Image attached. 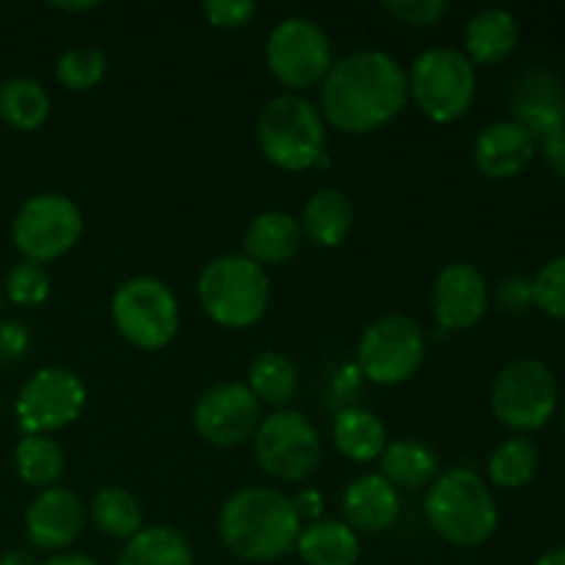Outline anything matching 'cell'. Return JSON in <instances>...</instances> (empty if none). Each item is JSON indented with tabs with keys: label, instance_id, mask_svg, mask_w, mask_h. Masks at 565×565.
Returning a JSON list of instances; mask_svg holds the SVG:
<instances>
[{
	"label": "cell",
	"instance_id": "45",
	"mask_svg": "<svg viewBox=\"0 0 565 565\" xmlns=\"http://www.w3.org/2000/svg\"><path fill=\"white\" fill-rule=\"evenodd\" d=\"M561 428H563V436H565V408H563V417H561Z\"/></svg>",
	"mask_w": 565,
	"mask_h": 565
},
{
	"label": "cell",
	"instance_id": "24",
	"mask_svg": "<svg viewBox=\"0 0 565 565\" xmlns=\"http://www.w3.org/2000/svg\"><path fill=\"white\" fill-rule=\"evenodd\" d=\"M439 472V456L419 439L390 441L379 458V475L397 491L428 489Z\"/></svg>",
	"mask_w": 565,
	"mask_h": 565
},
{
	"label": "cell",
	"instance_id": "7",
	"mask_svg": "<svg viewBox=\"0 0 565 565\" xmlns=\"http://www.w3.org/2000/svg\"><path fill=\"white\" fill-rule=\"evenodd\" d=\"M557 379L541 359L522 356L508 362L491 381V412L500 425L519 436L546 428L557 412Z\"/></svg>",
	"mask_w": 565,
	"mask_h": 565
},
{
	"label": "cell",
	"instance_id": "8",
	"mask_svg": "<svg viewBox=\"0 0 565 565\" xmlns=\"http://www.w3.org/2000/svg\"><path fill=\"white\" fill-rule=\"evenodd\" d=\"M110 318L121 340L138 351H163L180 331V301L163 279L132 276L116 287Z\"/></svg>",
	"mask_w": 565,
	"mask_h": 565
},
{
	"label": "cell",
	"instance_id": "14",
	"mask_svg": "<svg viewBox=\"0 0 565 565\" xmlns=\"http://www.w3.org/2000/svg\"><path fill=\"white\" fill-rule=\"evenodd\" d=\"M263 403L246 384L226 381L204 392L193 406V428L213 447H241L254 439L263 423Z\"/></svg>",
	"mask_w": 565,
	"mask_h": 565
},
{
	"label": "cell",
	"instance_id": "44",
	"mask_svg": "<svg viewBox=\"0 0 565 565\" xmlns=\"http://www.w3.org/2000/svg\"><path fill=\"white\" fill-rule=\"evenodd\" d=\"M533 565H565V546H555V550L544 552Z\"/></svg>",
	"mask_w": 565,
	"mask_h": 565
},
{
	"label": "cell",
	"instance_id": "18",
	"mask_svg": "<svg viewBox=\"0 0 565 565\" xmlns=\"http://www.w3.org/2000/svg\"><path fill=\"white\" fill-rule=\"evenodd\" d=\"M539 143L516 119H497L472 143L475 169L489 180H513L535 160Z\"/></svg>",
	"mask_w": 565,
	"mask_h": 565
},
{
	"label": "cell",
	"instance_id": "41",
	"mask_svg": "<svg viewBox=\"0 0 565 565\" xmlns=\"http://www.w3.org/2000/svg\"><path fill=\"white\" fill-rule=\"evenodd\" d=\"M0 565H42L39 563L36 552L25 550V546H14V550H6L0 555Z\"/></svg>",
	"mask_w": 565,
	"mask_h": 565
},
{
	"label": "cell",
	"instance_id": "6",
	"mask_svg": "<svg viewBox=\"0 0 565 565\" xmlns=\"http://www.w3.org/2000/svg\"><path fill=\"white\" fill-rule=\"evenodd\" d=\"M406 77L408 103L436 125H450L467 116L478 94V70L456 47L425 50L412 61Z\"/></svg>",
	"mask_w": 565,
	"mask_h": 565
},
{
	"label": "cell",
	"instance_id": "42",
	"mask_svg": "<svg viewBox=\"0 0 565 565\" xmlns=\"http://www.w3.org/2000/svg\"><path fill=\"white\" fill-rule=\"evenodd\" d=\"M42 565H99L94 557L81 555V552H58V555H50Z\"/></svg>",
	"mask_w": 565,
	"mask_h": 565
},
{
	"label": "cell",
	"instance_id": "28",
	"mask_svg": "<svg viewBox=\"0 0 565 565\" xmlns=\"http://www.w3.org/2000/svg\"><path fill=\"white\" fill-rule=\"evenodd\" d=\"M50 94L33 77H9L0 83V119L20 132H33L47 121Z\"/></svg>",
	"mask_w": 565,
	"mask_h": 565
},
{
	"label": "cell",
	"instance_id": "27",
	"mask_svg": "<svg viewBox=\"0 0 565 565\" xmlns=\"http://www.w3.org/2000/svg\"><path fill=\"white\" fill-rule=\"evenodd\" d=\"M248 390L263 406L287 408L296 401L298 392V367L290 356L279 351H265L248 367Z\"/></svg>",
	"mask_w": 565,
	"mask_h": 565
},
{
	"label": "cell",
	"instance_id": "26",
	"mask_svg": "<svg viewBox=\"0 0 565 565\" xmlns=\"http://www.w3.org/2000/svg\"><path fill=\"white\" fill-rule=\"evenodd\" d=\"M116 565H196L193 546L182 530L149 524L125 541Z\"/></svg>",
	"mask_w": 565,
	"mask_h": 565
},
{
	"label": "cell",
	"instance_id": "34",
	"mask_svg": "<svg viewBox=\"0 0 565 565\" xmlns=\"http://www.w3.org/2000/svg\"><path fill=\"white\" fill-rule=\"evenodd\" d=\"M533 307L546 318L565 320V254L546 259L533 276Z\"/></svg>",
	"mask_w": 565,
	"mask_h": 565
},
{
	"label": "cell",
	"instance_id": "16",
	"mask_svg": "<svg viewBox=\"0 0 565 565\" xmlns=\"http://www.w3.org/2000/svg\"><path fill=\"white\" fill-rule=\"evenodd\" d=\"M86 516V505L75 491L61 489V486L39 491L25 511L28 541L33 550L58 555L81 539Z\"/></svg>",
	"mask_w": 565,
	"mask_h": 565
},
{
	"label": "cell",
	"instance_id": "40",
	"mask_svg": "<svg viewBox=\"0 0 565 565\" xmlns=\"http://www.w3.org/2000/svg\"><path fill=\"white\" fill-rule=\"evenodd\" d=\"M541 152H544L552 174H555L561 182H565V136L557 138V141L546 143V147H541Z\"/></svg>",
	"mask_w": 565,
	"mask_h": 565
},
{
	"label": "cell",
	"instance_id": "33",
	"mask_svg": "<svg viewBox=\"0 0 565 565\" xmlns=\"http://www.w3.org/2000/svg\"><path fill=\"white\" fill-rule=\"evenodd\" d=\"M50 290H53V279L44 265L31 263V259H20L11 265L9 276H6L3 296L17 307H39L47 301Z\"/></svg>",
	"mask_w": 565,
	"mask_h": 565
},
{
	"label": "cell",
	"instance_id": "5",
	"mask_svg": "<svg viewBox=\"0 0 565 565\" xmlns=\"http://www.w3.org/2000/svg\"><path fill=\"white\" fill-rule=\"evenodd\" d=\"M199 303L213 323L224 329H252L270 303V279L263 265L246 254H221L199 274Z\"/></svg>",
	"mask_w": 565,
	"mask_h": 565
},
{
	"label": "cell",
	"instance_id": "22",
	"mask_svg": "<svg viewBox=\"0 0 565 565\" xmlns=\"http://www.w3.org/2000/svg\"><path fill=\"white\" fill-rule=\"evenodd\" d=\"M303 237L320 248H337L353 226V204L340 188H320L301 207Z\"/></svg>",
	"mask_w": 565,
	"mask_h": 565
},
{
	"label": "cell",
	"instance_id": "12",
	"mask_svg": "<svg viewBox=\"0 0 565 565\" xmlns=\"http://www.w3.org/2000/svg\"><path fill=\"white\" fill-rule=\"evenodd\" d=\"M83 235V213L64 193L25 199L11 221V243L22 259L47 265L70 254Z\"/></svg>",
	"mask_w": 565,
	"mask_h": 565
},
{
	"label": "cell",
	"instance_id": "21",
	"mask_svg": "<svg viewBox=\"0 0 565 565\" xmlns=\"http://www.w3.org/2000/svg\"><path fill=\"white\" fill-rule=\"evenodd\" d=\"M303 232L298 218L281 210H268L248 221L243 235V254L263 268L285 265L301 252Z\"/></svg>",
	"mask_w": 565,
	"mask_h": 565
},
{
	"label": "cell",
	"instance_id": "31",
	"mask_svg": "<svg viewBox=\"0 0 565 565\" xmlns=\"http://www.w3.org/2000/svg\"><path fill=\"white\" fill-rule=\"evenodd\" d=\"M489 483L502 491H519L530 486L539 475V450L527 436H511L500 441L486 463Z\"/></svg>",
	"mask_w": 565,
	"mask_h": 565
},
{
	"label": "cell",
	"instance_id": "43",
	"mask_svg": "<svg viewBox=\"0 0 565 565\" xmlns=\"http://www.w3.org/2000/svg\"><path fill=\"white\" fill-rule=\"evenodd\" d=\"M50 9L61 11V14H83V11L97 9V3L94 0H86V3H53Z\"/></svg>",
	"mask_w": 565,
	"mask_h": 565
},
{
	"label": "cell",
	"instance_id": "30",
	"mask_svg": "<svg viewBox=\"0 0 565 565\" xmlns=\"http://www.w3.org/2000/svg\"><path fill=\"white\" fill-rule=\"evenodd\" d=\"M88 516H92L94 527L103 535L116 541H130L138 530H143V508L136 497L119 486H108L94 494L92 505H88Z\"/></svg>",
	"mask_w": 565,
	"mask_h": 565
},
{
	"label": "cell",
	"instance_id": "17",
	"mask_svg": "<svg viewBox=\"0 0 565 565\" xmlns=\"http://www.w3.org/2000/svg\"><path fill=\"white\" fill-rule=\"evenodd\" d=\"M511 119H516L535 143L557 141L565 136V88L552 72L535 70L516 83L511 97Z\"/></svg>",
	"mask_w": 565,
	"mask_h": 565
},
{
	"label": "cell",
	"instance_id": "32",
	"mask_svg": "<svg viewBox=\"0 0 565 565\" xmlns=\"http://www.w3.org/2000/svg\"><path fill=\"white\" fill-rule=\"evenodd\" d=\"M108 72V58L94 44H77L55 61V77L66 92H92Z\"/></svg>",
	"mask_w": 565,
	"mask_h": 565
},
{
	"label": "cell",
	"instance_id": "3",
	"mask_svg": "<svg viewBox=\"0 0 565 565\" xmlns=\"http://www.w3.org/2000/svg\"><path fill=\"white\" fill-rule=\"evenodd\" d=\"M428 527L450 546L475 550L494 539L500 527V508L489 483L469 467H452L425 491Z\"/></svg>",
	"mask_w": 565,
	"mask_h": 565
},
{
	"label": "cell",
	"instance_id": "19",
	"mask_svg": "<svg viewBox=\"0 0 565 565\" xmlns=\"http://www.w3.org/2000/svg\"><path fill=\"white\" fill-rule=\"evenodd\" d=\"M340 511L356 535H381L401 516V491L379 472L362 475L342 491Z\"/></svg>",
	"mask_w": 565,
	"mask_h": 565
},
{
	"label": "cell",
	"instance_id": "29",
	"mask_svg": "<svg viewBox=\"0 0 565 565\" xmlns=\"http://www.w3.org/2000/svg\"><path fill=\"white\" fill-rule=\"evenodd\" d=\"M14 469L25 486L53 489L66 469L64 447L53 436H22L14 447Z\"/></svg>",
	"mask_w": 565,
	"mask_h": 565
},
{
	"label": "cell",
	"instance_id": "15",
	"mask_svg": "<svg viewBox=\"0 0 565 565\" xmlns=\"http://www.w3.org/2000/svg\"><path fill=\"white\" fill-rule=\"evenodd\" d=\"M491 290L478 265L458 259L436 274L430 287V309L441 331H469L489 312Z\"/></svg>",
	"mask_w": 565,
	"mask_h": 565
},
{
	"label": "cell",
	"instance_id": "46",
	"mask_svg": "<svg viewBox=\"0 0 565 565\" xmlns=\"http://www.w3.org/2000/svg\"><path fill=\"white\" fill-rule=\"evenodd\" d=\"M3 298H6L3 296V285H0V309H3Z\"/></svg>",
	"mask_w": 565,
	"mask_h": 565
},
{
	"label": "cell",
	"instance_id": "25",
	"mask_svg": "<svg viewBox=\"0 0 565 565\" xmlns=\"http://www.w3.org/2000/svg\"><path fill=\"white\" fill-rule=\"evenodd\" d=\"M331 439L334 447L356 463L379 461L381 452L390 445V434H386L384 419L370 408H342L331 425Z\"/></svg>",
	"mask_w": 565,
	"mask_h": 565
},
{
	"label": "cell",
	"instance_id": "4",
	"mask_svg": "<svg viewBox=\"0 0 565 565\" xmlns=\"http://www.w3.org/2000/svg\"><path fill=\"white\" fill-rule=\"evenodd\" d=\"M326 119L303 94H276L257 119V143L281 171H309L326 158Z\"/></svg>",
	"mask_w": 565,
	"mask_h": 565
},
{
	"label": "cell",
	"instance_id": "36",
	"mask_svg": "<svg viewBox=\"0 0 565 565\" xmlns=\"http://www.w3.org/2000/svg\"><path fill=\"white\" fill-rule=\"evenodd\" d=\"M259 6L252 0H207L202 6L204 17L213 28H224V31H237L246 28L254 20Z\"/></svg>",
	"mask_w": 565,
	"mask_h": 565
},
{
	"label": "cell",
	"instance_id": "38",
	"mask_svg": "<svg viewBox=\"0 0 565 565\" xmlns=\"http://www.w3.org/2000/svg\"><path fill=\"white\" fill-rule=\"evenodd\" d=\"M31 348V331L22 320H0V362H20Z\"/></svg>",
	"mask_w": 565,
	"mask_h": 565
},
{
	"label": "cell",
	"instance_id": "20",
	"mask_svg": "<svg viewBox=\"0 0 565 565\" xmlns=\"http://www.w3.org/2000/svg\"><path fill=\"white\" fill-rule=\"evenodd\" d=\"M519 47V22L516 17L500 6H489L469 17L463 28V50L461 53L472 61V66H494L502 64Z\"/></svg>",
	"mask_w": 565,
	"mask_h": 565
},
{
	"label": "cell",
	"instance_id": "1",
	"mask_svg": "<svg viewBox=\"0 0 565 565\" xmlns=\"http://www.w3.org/2000/svg\"><path fill=\"white\" fill-rule=\"evenodd\" d=\"M408 105L406 66L384 50H356L334 61L320 83V116L348 136H370Z\"/></svg>",
	"mask_w": 565,
	"mask_h": 565
},
{
	"label": "cell",
	"instance_id": "37",
	"mask_svg": "<svg viewBox=\"0 0 565 565\" xmlns=\"http://www.w3.org/2000/svg\"><path fill=\"white\" fill-rule=\"evenodd\" d=\"M494 303L508 315H522L533 307V279L527 276H505L494 287Z\"/></svg>",
	"mask_w": 565,
	"mask_h": 565
},
{
	"label": "cell",
	"instance_id": "9",
	"mask_svg": "<svg viewBox=\"0 0 565 565\" xmlns=\"http://www.w3.org/2000/svg\"><path fill=\"white\" fill-rule=\"evenodd\" d=\"M428 353L423 326L403 312H386L362 331L356 367L370 384L401 386L419 373Z\"/></svg>",
	"mask_w": 565,
	"mask_h": 565
},
{
	"label": "cell",
	"instance_id": "10",
	"mask_svg": "<svg viewBox=\"0 0 565 565\" xmlns=\"http://www.w3.org/2000/svg\"><path fill=\"white\" fill-rule=\"evenodd\" d=\"M252 447L259 469L279 483H303L323 463V436L307 414L292 408L263 417Z\"/></svg>",
	"mask_w": 565,
	"mask_h": 565
},
{
	"label": "cell",
	"instance_id": "35",
	"mask_svg": "<svg viewBox=\"0 0 565 565\" xmlns=\"http://www.w3.org/2000/svg\"><path fill=\"white\" fill-rule=\"evenodd\" d=\"M381 9L395 17L397 22H403V25L430 28L441 22V17L450 11V3L447 0H392V3H384Z\"/></svg>",
	"mask_w": 565,
	"mask_h": 565
},
{
	"label": "cell",
	"instance_id": "39",
	"mask_svg": "<svg viewBox=\"0 0 565 565\" xmlns=\"http://www.w3.org/2000/svg\"><path fill=\"white\" fill-rule=\"evenodd\" d=\"M290 502H292V508H296L301 524H312V522H318V519H323L326 500L318 489L296 491V494L290 497Z\"/></svg>",
	"mask_w": 565,
	"mask_h": 565
},
{
	"label": "cell",
	"instance_id": "23",
	"mask_svg": "<svg viewBox=\"0 0 565 565\" xmlns=\"http://www.w3.org/2000/svg\"><path fill=\"white\" fill-rule=\"evenodd\" d=\"M296 552L303 565H356L362 555V539L342 519H318L303 524Z\"/></svg>",
	"mask_w": 565,
	"mask_h": 565
},
{
	"label": "cell",
	"instance_id": "2",
	"mask_svg": "<svg viewBox=\"0 0 565 565\" xmlns=\"http://www.w3.org/2000/svg\"><path fill=\"white\" fill-rule=\"evenodd\" d=\"M301 527L290 497L268 486L237 489L218 511L221 541L248 563H274L296 552Z\"/></svg>",
	"mask_w": 565,
	"mask_h": 565
},
{
	"label": "cell",
	"instance_id": "11",
	"mask_svg": "<svg viewBox=\"0 0 565 565\" xmlns=\"http://www.w3.org/2000/svg\"><path fill=\"white\" fill-rule=\"evenodd\" d=\"M265 64L276 83L290 88V94L320 88L334 66L329 33L309 17H285L270 28L265 42Z\"/></svg>",
	"mask_w": 565,
	"mask_h": 565
},
{
	"label": "cell",
	"instance_id": "13",
	"mask_svg": "<svg viewBox=\"0 0 565 565\" xmlns=\"http://www.w3.org/2000/svg\"><path fill=\"white\" fill-rule=\"evenodd\" d=\"M86 397V384L72 370L42 367L17 395V423L25 436H50L81 419Z\"/></svg>",
	"mask_w": 565,
	"mask_h": 565
}]
</instances>
